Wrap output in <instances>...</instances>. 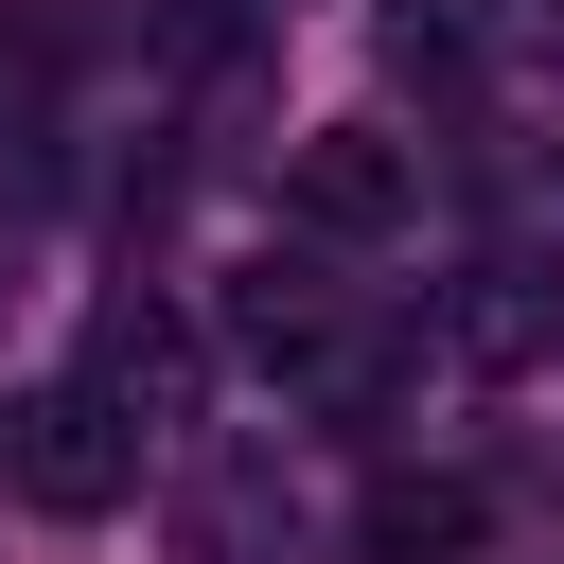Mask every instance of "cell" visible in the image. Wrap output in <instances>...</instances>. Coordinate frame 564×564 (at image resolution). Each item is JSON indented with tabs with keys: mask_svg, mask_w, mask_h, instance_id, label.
<instances>
[{
	"mask_svg": "<svg viewBox=\"0 0 564 564\" xmlns=\"http://www.w3.org/2000/svg\"><path fill=\"white\" fill-rule=\"evenodd\" d=\"M405 141H370V123H317V141H282V229H317V247H388L405 229Z\"/></svg>",
	"mask_w": 564,
	"mask_h": 564,
	"instance_id": "obj_2",
	"label": "cell"
},
{
	"mask_svg": "<svg viewBox=\"0 0 564 564\" xmlns=\"http://www.w3.org/2000/svg\"><path fill=\"white\" fill-rule=\"evenodd\" d=\"M370 564H458L476 546V476H370Z\"/></svg>",
	"mask_w": 564,
	"mask_h": 564,
	"instance_id": "obj_4",
	"label": "cell"
},
{
	"mask_svg": "<svg viewBox=\"0 0 564 564\" xmlns=\"http://www.w3.org/2000/svg\"><path fill=\"white\" fill-rule=\"evenodd\" d=\"M0 123H18V88H0Z\"/></svg>",
	"mask_w": 564,
	"mask_h": 564,
	"instance_id": "obj_7",
	"label": "cell"
},
{
	"mask_svg": "<svg viewBox=\"0 0 564 564\" xmlns=\"http://www.w3.org/2000/svg\"><path fill=\"white\" fill-rule=\"evenodd\" d=\"M529 335H546V300H511V264H494V282L458 300V352H529Z\"/></svg>",
	"mask_w": 564,
	"mask_h": 564,
	"instance_id": "obj_6",
	"label": "cell"
},
{
	"mask_svg": "<svg viewBox=\"0 0 564 564\" xmlns=\"http://www.w3.org/2000/svg\"><path fill=\"white\" fill-rule=\"evenodd\" d=\"M0 476H18L53 529H88V511H123L141 423H123V405H88V388H35V405H0Z\"/></svg>",
	"mask_w": 564,
	"mask_h": 564,
	"instance_id": "obj_1",
	"label": "cell"
},
{
	"mask_svg": "<svg viewBox=\"0 0 564 564\" xmlns=\"http://www.w3.org/2000/svg\"><path fill=\"white\" fill-rule=\"evenodd\" d=\"M229 335H247V352H264V370H282V388H300V370H317V352H335V282H300V264H264V282H247V300H229Z\"/></svg>",
	"mask_w": 564,
	"mask_h": 564,
	"instance_id": "obj_5",
	"label": "cell"
},
{
	"mask_svg": "<svg viewBox=\"0 0 564 564\" xmlns=\"http://www.w3.org/2000/svg\"><path fill=\"white\" fill-rule=\"evenodd\" d=\"M70 388H88V405H123V423H159V405H194V335H176V317H106Z\"/></svg>",
	"mask_w": 564,
	"mask_h": 564,
	"instance_id": "obj_3",
	"label": "cell"
}]
</instances>
